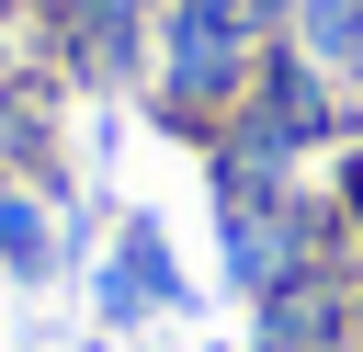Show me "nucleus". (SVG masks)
<instances>
[{"instance_id": "1", "label": "nucleus", "mask_w": 363, "mask_h": 352, "mask_svg": "<svg viewBox=\"0 0 363 352\" xmlns=\"http://www.w3.org/2000/svg\"><path fill=\"white\" fill-rule=\"evenodd\" d=\"M238 91H250V34L216 23L204 0H182V23H170V114H216Z\"/></svg>"}, {"instance_id": "2", "label": "nucleus", "mask_w": 363, "mask_h": 352, "mask_svg": "<svg viewBox=\"0 0 363 352\" xmlns=\"http://www.w3.org/2000/svg\"><path fill=\"white\" fill-rule=\"evenodd\" d=\"M329 341H340V295L318 273H295V284L261 295V352H329Z\"/></svg>"}, {"instance_id": "3", "label": "nucleus", "mask_w": 363, "mask_h": 352, "mask_svg": "<svg viewBox=\"0 0 363 352\" xmlns=\"http://www.w3.org/2000/svg\"><path fill=\"white\" fill-rule=\"evenodd\" d=\"M102 307H113V318H136V307H182V273H170L159 227H125V250H113V284H102Z\"/></svg>"}, {"instance_id": "4", "label": "nucleus", "mask_w": 363, "mask_h": 352, "mask_svg": "<svg viewBox=\"0 0 363 352\" xmlns=\"http://www.w3.org/2000/svg\"><path fill=\"white\" fill-rule=\"evenodd\" d=\"M295 23L318 68H363V0H295Z\"/></svg>"}, {"instance_id": "5", "label": "nucleus", "mask_w": 363, "mask_h": 352, "mask_svg": "<svg viewBox=\"0 0 363 352\" xmlns=\"http://www.w3.org/2000/svg\"><path fill=\"white\" fill-rule=\"evenodd\" d=\"M0 261H11V273H45V261H57V238H45V216H34L23 193L0 204Z\"/></svg>"}, {"instance_id": "6", "label": "nucleus", "mask_w": 363, "mask_h": 352, "mask_svg": "<svg viewBox=\"0 0 363 352\" xmlns=\"http://www.w3.org/2000/svg\"><path fill=\"white\" fill-rule=\"evenodd\" d=\"M204 11H216V23H238V34H272V11H284V0H204Z\"/></svg>"}, {"instance_id": "7", "label": "nucleus", "mask_w": 363, "mask_h": 352, "mask_svg": "<svg viewBox=\"0 0 363 352\" xmlns=\"http://www.w3.org/2000/svg\"><path fill=\"white\" fill-rule=\"evenodd\" d=\"M340 216H352V227H363V148H352V159H340Z\"/></svg>"}]
</instances>
